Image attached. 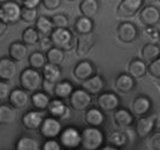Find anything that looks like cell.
Here are the masks:
<instances>
[{
	"label": "cell",
	"mask_w": 160,
	"mask_h": 150,
	"mask_svg": "<svg viewBox=\"0 0 160 150\" xmlns=\"http://www.w3.org/2000/svg\"><path fill=\"white\" fill-rule=\"evenodd\" d=\"M81 147L84 150H100L104 147L105 135L100 128L88 126L82 131Z\"/></svg>",
	"instance_id": "cell-1"
},
{
	"label": "cell",
	"mask_w": 160,
	"mask_h": 150,
	"mask_svg": "<svg viewBox=\"0 0 160 150\" xmlns=\"http://www.w3.org/2000/svg\"><path fill=\"white\" fill-rule=\"evenodd\" d=\"M20 84L23 90L27 92H37L39 91V88L43 85V75L39 70H32V68H26L20 74Z\"/></svg>",
	"instance_id": "cell-2"
},
{
	"label": "cell",
	"mask_w": 160,
	"mask_h": 150,
	"mask_svg": "<svg viewBox=\"0 0 160 150\" xmlns=\"http://www.w3.org/2000/svg\"><path fill=\"white\" fill-rule=\"evenodd\" d=\"M50 38L53 46L62 51H72L76 48V37L69 29H54Z\"/></svg>",
	"instance_id": "cell-3"
},
{
	"label": "cell",
	"mask_w": 160,
	"mask_h": 150,
	"mask_svg": "<svg viewBox=\"0 0 160 150\" xmlns=\"http://www.w3.org/2000/svg\"><path fill=\"white\" fill-rule=\"evenodd\" d=\"M59 142L66 149L76 150L82 143V134L73 126L66 127L59 136Z\"/></svg>",
	"instance_id": "cell-4"
},
{
	"label": "cell",
	"mask_w": 160,
	"mask_h": 150,
	"mask_svg": "<svg viewBox=\"0 0 160 150\" xmlns=\"http://www.w3.org/2000/svg\"><path fill=\"white\" fill-rule=\"evenodd\" d=\"M1 5V20L7 24H15L21 20L22 6L16 1H4Z\"/></svg>",
	"instance_id": "cell-5"
},
{
	"label": "cell",
	"mask_w": 160,
	"mask_h": 150,
	"mask_svg": "<svg viewBox=\"0 0 160 150\" xmlns=\"http://www.w3.org/2000/svg\"><path fill=\"white\" fill-rule=\"evenodd\" d=\"M143 5L144 0H121L117 8V18H132L144 7Z\"/></svg>",
	"instance_id": "cell-6"
},
{
	"label": "cell",
	"mask_w": 160,
	"mask_h": 150,
	"mask_svg": "<svg viewBox=\"0 0 160 150\" xmlns=\"http://www.w3.org/2000/svg\"><path fill=\"white\" fill-rule=\"evenodd\" d=\"M92 97L84 89L77 88L69 97V105L75 111H87L91 107Z\"/></svg>",
	"instance_id": "cell-7"
},
{
	"label": "cell",
	"mask_w": 160,
	"mask_h": 150,
	"mask_svg": "<svg viewBox=\"0 0 160 150\" xmlns=\"http://www.w3.org/2000/svg\"><path fill=\"white\" fill-rule=\"evenodd\" d=\"M121 105L120 97L112 91H104L97 97V107L102 112H114Z\"/></svg>",
	"instance_id": "cell-8"
},
{
	"label": "cell",
	"mask_w": 160,
	"mask_h": 150,
	"mask_svg": "<svg viewBox=\"0 0 160 150\" xmlns=\"http://www.w3.org/2000/svg\"><path fill=\"white\" fill-rule=\"evenodd\" d=\"M42 136L46 140H55L62 132V126L59 119L53 117H46L39 128Z\"/></svg>",
	"instance_id": "cell-9"
},
{
	"label": "cell",
	"mask_w": 160,
	"mask_h": 150,
	"mask_svg": "<svg viewBox=\"0 0 160 150\" xmlns=\"http://www.w3.org/2000/svg\"><path fill=\"white\" fill-rule=\"evenodd\" d=\"M138 36V29L134 23L130 21H122L117 27V37L118 39L124 43L130 44Z\"/></svg>",
	"instance_id": "cell-10"
},
{
	"label": "cell",
	"mask_w": 160,
	"mask_h": 150,
	"mask_svg": "<svg viewBox=\"0 0 160 150\" xmlns=\"http://www.w3.org/2000/svg\"><path fill=\"white\" fill-rule=\"evenodd\" d=\"M157 114H149L145 117L139 118L135 124V133L139 139H145L152 134L153 129L156 127Z\"/></svg>",
	"instance_id": "cell-11"
},
{
	"label": "cell",
	"mask_w": 160,
	"mask_h": 150,
	"mask_svg": "<svg viewBox=\"0 0 160 150\" xmlns=\"http://www.w3.org/2000/svg\"><path fill=\"white\" fill-rule=\"evenodd\" d=\"M96 45V36L93 33L88 35H77L75 52L80 58H85Z\"/></svg>",
	"instance_id": "cell-12"
},
{
	"label": "cell",
	"mask_w": 160,
	"mask_h": 150,
	"mask_svg": "<svg viewBox=\"0 0 160 150\" xmlns=\"http://www.w3.org/2000/svg\"><path fill=\"white\" fill-rule=\"evenodd\" d=\"M152 110V101L146 95H137L131 103V113L142 118L149 116Z\"/></svg>",
	"instance_id": "cell-13"
},
{
	"label": "cell",
	"mask_w": 160,
	"mask_h": 150,
	"mask_svg": "<svg viewBox=\"0 0 160 150\" xmlns=\"http://www.w3.org/2000/svg\"><path fill=\"white\" fill-rule=\"evenodd\" d=\"M74 76L78 81H87L97 75V68L90 60H81L75 65L73 70Z\"/></svg>",
	"instance_id": "cell-14"
},
{
	"label": "cell",
	"mask_w": 160,
	"mask_h": 150,
	"mask_svg": "<svg viewBox=\"0 0 160 150\" xmlns=\"http://www.w3.org/2000/svg\"><path fill=\"white\" fill-rule=\"evenodd\" d=\"M138 15L139 21L145 27H156L160 22V9L153 5L144 6Z\"/></svg>",
	"instance_id": "cell-15"
},
{
	"label": "cell",
	"mask_w": 160,
	"mask_h": 150,
	"mask_svg": "<svg viewBox=\"0 0 160 150\" xmlns=\"http://www.w3.org/2000/svg\"><path fill=\"white\" fill-rule=\"evenodd\" d=\"M44 119H45L44 114L40 111L30 110L27 111L26 113L22 116L21 122L23 125V127L28 131H37L40 128Z\"/></svg>",
	"instance_id": "cell-16"
},
{
	"label": "cell",
	"mask_w": 160,
	"mask_h": 150,
	"mask_svg": "<svg viewBox=\"0 0 160 150\" xmlns=\"http://www.w3.org/2000/svg\"><path fill=\"white\" fill-rule=\"evenodd\" d=\"M30 102L29 94L23 90L22 88H14L12 89L8 103L12 107H14L15 110H20V109H24Z\"/></svg>",
	"instance_id": "cell-17"
},
{
	"label": "cell",
	"mask_w": 160,
	"mask_h": 150,
	"mask_svg": "<svg viewBox=\"0 0 160 150\" xmlns=\"http://www.w3.org/2000/svg\"><path fill=\"white\" fill-rule=\"evenodd\" d=\"M106 87V81L102 75H95L89 80L82 82V89H84L88 94L92 95H100L102 92H104L102 90Z\"/></svg>",
	"instance_id": "cell-18"
},
{
	"label": "cell",
	"mask_w": 160,
	"mask_h": 150,
	"mask_svg": "<svg viewBox=\"0 0 160 150\" xmlns=\"http://www.w3.org/2000/svg\"><path fill=\"white\" fill-rule=\"evenodd\" d=\"M18 73V66L14 60H12L9 57H2L0 58V80L11 81Z\"/></svg>",
	"instance_id": "cell-19"
},
{
	"label": "cell",
	"mask_w": 160,
	"mask_h": 150,
	"mask_svg": "<svg viewBox=\"0 0 160 150\" xmlns=\"http://www.w3.org/2000/svg\"><path fill=\"white\" fill-rule=\"evenodd\" d=\"M48 111L50 113V117L57 118V119H65L69 117V107L66 105L62 99L53 98L48 104Z\"/></svg>",
	"instance_id": "cell-20"
},
{
	"label": "cell",
	"mask_w": 160,
	"mask_h": 150,
	"mask_svg": "<svg viewBox=\"0 0 160 150\" xmlns=\"http://www.w3.org/2000/svg\"><path fill=\"white\" fill-rule=\"evenodd\" d=\"M85 122L90 127H100L106 121V116L99 107L97 106H91L89 110L85 111L84 116Z\"/></svg>",
	"instance_id": "cell-21"
},
{
	"label": "cell",
	"mask_w": 160,
	"mask_h": 150,
	"mask_svg": "<svg viewBox=\"0 0 160 150\" xmlns=\"http://www.w3.org/2000/svg\"><path fill=\"white\" fill-rule=\"evenodd\" d=\"M114 87L117 89V91L121 94H128L135 89V79L131 77L128 73H121L115 79Z\"/></svg>",
	"instance_id": "cell-22"
},
{
	"label": "cell",
	"mask_w": 160,
	"mask_h": 150,
	"mask_svg": "<svg viewBox=\"0 0 160 150\" xmlns=\"http://www.w3.org/2000/svg\"><path fill=\"white\" fill-rule=\"evenodd\" d=\"M113 120L119 127H129V126H132V124H134L135 116L128 109L119 107L117 111H114Z\"/></svg>",
	"instance_id": "cell-23"
},
{
	"label": "cell",
	"mask_w": 160,
	"mask_h": 150,
	"mask_svg": "<svg viewBox=\"0 0 160 150\" xmlns=\"http://www.w3.org/2000/svg\"><path fill=\"white\" fill-rule=\"evenodd\" d=\"M8 54L9 58L15 62L22 61L28 57V46L24 43H22V40L13 42L8 48Z\"/></svg>",
	"instance_id": "cell-24"
},
{
	"label": "cell",
	"mask_w": 160,
	"mask_h": 150,
	"mask_svg": "<svg viewBox=\"0 0 160 150\" xmlns=\"http://www.w3.org/2000/svg\"><path fill=\"white\" fill-rule=\"evenodd\" d=\"M42 75H43V81L51 84H57L61 81V70L59 66L52 65V64H46L45 67L42 70Z\"/></svg>",
	"instance_id": "cell-25"
},
{
	"label": "cell",
	"mask_w": 160,
	"mask_h": 150,
	"mask_svg": "<svg viewBox=\"0 0 160 150\" xmlns=\"http://www.w3.org/2000/svg\"><path fill=\"white\" fill-rule=\"evenodd\" d=\"M148 72V66L142 59L134 58L128 64V74L134 79H142Z\"/></svg>",
	"instance_id": "cell-26"
},
{
	"label": "cell",
	"mask_w": 160,
	"mask_h": 150,
	"mask_svg": "<svg viewBox=\"0 0 160 150\" xmlns=\"http://www.w3.org/2000/svg\"><path fill=\"white\" fill-rule=\"evenodd\" d=\"M30 102L37 111L48 110V104L51 102V96L44 91L33 92L32 95L30 96Z\"/></svg>",
	"instance_id": "cell-27"
},
{
	"label": "cell",
	"mask_w": 160,
	"mask_h": 150,
	"mask_svg": "<svg viewBox=\"0 0 160 150\" xmlns=\"http://www.w3.org/2000/svg\"><path fill=\"white\" fill-rule=\"evenodd\" d=\"M15 150H42L36 137L28 135L20 136L15 143Z\"/></svg>",
	"instance_id": "cell-28"
},
{
	"label": "cell",
	"mask_w": 160,
	"mask_h": 150,
	"mask_svg": "<svg viewBox=\"0 0 160 150\" xmlns=\"http://www.w3.org/2000/svg\"><path fill=\"white\" fill-rule=\"evenodd\" d=\"M75 88H74L73 83L68 80H61L60 82L55 84L54 88V96L59 99H65L69 98L72 94L74 92Z\"/></svg>",
	"instance_id": "cell-29"
},
{
	"label": "cell",
	"mask_w": 160,
	"mask_h": 150,
	"mask_svg": "<svg viewBox=\"0 0 160 150\" xmlns=\"http://www.w3.org/2000/svg\"><path fill=\"white\" fill-rule=\"evenodd\" d=\"M141 55H142L143 61L152 62L156 59L160 57V46L158 44H152V43H146L143 45L141 49Z\"/></svg>",
	"instance_id": "cell-30"
},
{
	"label": "cell",
	"mask_w": 160,
	"mask_h": 150,
	"mask_svg": "<svg viewBox=\"0 0 160 150\" xmlns=\"http://www.w3.org/2000/svg\"><path fill=\"white\" fill-rule=\"evenodd\" d=\"M95 28V23L92 21V18H84V16H80L76 18L75 24H74V29L77 33V35H88L93 31Z\"/></svg>",
	"instance_id": "cell-31"
},
{
	"label": "cell",
	"mask_w": 160,
	"mask_h": 150,
	"mask_svg": "<svg viewBox=\"0 0 160 150\" xmlns=\"http://www.w3.org/2000/svg\"><path fill=\"white\" fill-rule=\"evenodd\" d=\"M80 12L84 18H92L99 9V3L97 0H82L80 3Z\"/></svg>",
	"instance_id": "cell-32"
},
{
	"label": "cell",
	"mask_w": 160,
	"mask_h": 150,
	"mask_svg": "<svg viewBox=\"0 0 160 150\" xmlns=\"http://www.w3.org/2000/svg\"><path fill=\"white\" fill-rule=\"evenodd\" d=\"M35 24H36L37 31L39 34H42L44 37H50L55 29L51 21V18H48V16H44V15L38 16Z\"/></svg>",
	"instance_id": "cell-33"
},
{
	"label": "cell",
	"mask_w": 160,
	"mask_h": 150,
	"mask_svg": "<svg viewBox=\"0 0 160 150\" xmlns=\"http://www.w3.org/2000/svg\"><path fill=\"white\" fill-rule=\"evenodd\" d=\"M16 110L9 104H0V125H11L16 120Z\"/></svg>",
	"instance_id": "cell-34"
},
{
	"label": "cell",
	"mask_w": 160,
	"mask_h": 150,
	"mask_svg": "<svg viewBox=\"0 0 160 150\" xmlns=\"http://www.w3.org/2000/svg\"><path fill=\"white\" fill-rule=\"evenodd\" d=\"M28 62H29L30 68L39 70L45 67V65L48 64V60H46V55L42 51H33L28 57Z\"/></svg>",
	"instance_id": "cell-35"
},
{
	"label": "cell",
	"mask_w": 160,
	"mask_h": 150,
	"mask_svg": "<svg viewBox=\"0 0 160 150\" xmlns=\"http://www.w3.org/2000/svg\"><path fill=\"white\" fill-rule=\"evenodd\" d=\"M107 141H108L109 146H113L120 149L122 147H126L128 143V136L126 133L121 132V131H114L108 135L107 137Z\"/></svg>",
	"instance_id": "cell-36"
},
{
	"label": "cell",
	"mask_w": 160,
	"mask_h": 150,
	"mask_svg": "<svg viewBox=\"0 0 160 150\" xmlns=\"http://www.w3.org/2000/svg\"><path fill=\"white\" fill-rule=\"evenodd\" d=\"M39 33L33 27H28L22 33V43L26 45H35L39 42Z\"/></svg>",
	"instance_id": "cell-37"
},
{
	"label": "cell",
	"mask_w": 160,
	"mask_h": 150,
	"mask_svg": "<svg viewBox=\"0 0 160 150\" xmlns=\"http://www.w3.org/2000/svg\"><path fill=\"white\" fill-rule=\"evenodd\" d=\"M46 60H48V64H52V65H55V66H60L63 60H65V51H62L58 48H53L50 50V51L46 52Z\"/></svg>",
	"instance_id": "cell-38"
},
{
	"label": "cell",
	"mask_w": 160,
	"mask_h": 150,
	"mask_svg": "<svg viewBox=\"0 0 160 150\" xmlns=\"http://www.w3.org/2000/svg\"><path fill=\"white\" fill-rule=\"evenodd\" d=\"M51 21L55 29H68V27H69V18L63 13L52 15Z\"/></svg>",
	"instance_id": "cell-39"
},
{
	"label": "cell",
	"mask_w": 160,
	"mask_h": 150,
	"mask_svg": "<svg viewBox=\"0 0 160 150\" xmlns=\"http://www.w3.org/2000/svg\"><path fill=\"white\" fill-rule=\"evenodd\" d=\"M143 33L150 43L158 44V42H160V30L157 29L156 27H145Z\"/></svg>",
	"instance_id": "cell-40"
},
{
	"label": "cell",
	"mask_w": 160,
	"mask_h": 150,
	"mask_svg": "<svg viewBox=\"0 0 160 150\" xmlns=\"http://www.w3.org/2000/svg\"><path fill=\"white\" fill-rule=\"evenodd\" d=\"M37 18H38V13L37 9H28V8H22L21 13V20L28 23H36Z\"/></svg>",
	"instance_id": "cell-41"
},
{
	"label": "cell",
	"mask_w": 160,
	"mask_h": 150,
	"mask_svg": "<svg viewBox=\"0 0 160 150\" xmlns=\"http://www.w3.org/2000/svg\"><path fill=\"white\" fill-rule=\"evenodd\" d=\"M148 72L150 73L151 76L160 80V57L156 59L154 61L150 62L149 66H148Z\"/></svg>",
	"instance_id": "cell-42"
},
{
	"label": "cell",
	"mask_w": 160,
	"mask_h": 150,
	"mask_svg": "<svg viewBox=\"0 0 160 150\" xmlns=\"http://www.w3.org/2000/svg\"><path fill=\"white\" fill-rule=\"evenodd\" d=\"M148 144L151 150H160V129L150 135Z\"/></svg>",
	"instance_id": "cell-43"
},
{
	"label": "cell",
	"mask_w": 160,
	"mask_h": 150,
	"mask_svg": "<svg viewBox=\"0 0 160 150\" xmlns=\"http://www.w3.org/2000/svg\"><path fill=\"white\" fill-rule=\"evenodd\" d=\"M11 91L12 89L9 83L6 81L0 80V101H6V99L9 98Z\"/></svg>",
	"instance_id": "cell-44"
},
{
	"label": "cell",
	"mask_w": 160,
	"mask_h": 150,
	"mask_svg": "<svg viewBox=\"0 0 160 150\" xmlns=\"http://www.w3.org/2000/svg\"><path fill=\"white\" fill-rule=\"evenodd\" d=\"M42 150H62V146L57 140H46L42 146Z\"/></svg>",
	"instance_id": "cell-45"
},
{
	"label": "cell",
	"mask_w": 160,
	"mask_h": 150,
	"mask_svg": "<svg viewBox=\"0 0 160 150\" xmlns=\"http://www.w3.org/2000/svg\"><path fill=\"white\" fill-rule=\"evenodd\" d=\"M38 44H39L40 51L48 52L53 48V43H52V40L50 37H42L39 39V42H38Z\"/></svg>",
	"instance_id": "cell-46"
},
{
	"label": "cell",
	"mask_w": 160,
	"mask_h": 150,
	"mask_svg": "<svg viewBox=\"0 0 160 150\" xmlns=\"http://www.w3.org/2000/svg\"><path fill=\"white\" fill-rule=\"evenodd\" d=\"M42 4L48 11H55V9H58L60 7L61 0H43Z\"/></svg>",
	"instance_id": "cell-47"
},
{
	"label": "cell",
	"mask_w": 160,
	"mask_h": 150,
	"mask_svg": "<svg viewBox=\"0 0 160 150\" xmlns=\"http://www.w3.org/2000/svg\"><path fill=\"white\" fill-rule=\"evenodd\" d=\"M22 8H28V9H37V7L42 4L40 0H23L21 1Z\"/></svg>",
	"instance_id": "cell-48"
},
{
	"label": "cell",
	"mask_w": 160,
	"mask_h": 150,
	"mask_svg": "<svg viewBox=\"0 0 160 150\" xmlns=\"http://www.w3.org/2000/svg\"><path fill=\"white\" fill-rule=\"evenodd\" d=\"M8 29V24L6 22H4L2 20H0V38L2 36H5V34Z\"/></svg>",
	"instance_id": "cell-49"
},
{
	"label": "cell",
	"mask_w": 160,
	"mask_h": 150,
	"mask_svg": "<svg viewBox=\"0 0 160 150\" xmlns=\"http://www.w3.org/2000/svg\"><path fill=\"white\" fill-rule=\"evenodd\" d=\"M100 150H120V149H118V148H115V147L113 146H109V144H105Z\"/></svg>",
	"instance_id": "cell-50"
},
{
	"label": "cell",
	"mask_w": 160,
	"mask_h": 150,
	"mask_svg": "<svg viewBox=\"0 0 160 150\" xmlns=\"http://www.w3.org/2000/svg\"><path fill=\"white\" fill-rule=\"evenodd\" d=\"M0 20H1V5H0Z\"/></svg>",
	"instance_id": "cell-51"
},
{
	"label": "cell",
	"mask_w": 160,
	"mask_h": 150,
	"mask_svg": "<svg viewBox=\"0 0 160 150\" xmlns=\"http://www.w3.org/2000/svg\"><path fill=\"white\" fill-rule=\"evenodd\" d=\"M158 126H159V129H160V120H159V124H158Z\"/></svg>",
	"instance_id": "cell-52"
},
{
	"label": "cell",
	"mask_w": 160,
	"mask_h": 150,
	"mask_svg": "<svg viewBox=\"0 0 160 150\" xmlns=\"http://www.w3.org/2000/svg\"><path fill=\"white\" fill-rule=\"evenodd\" d=\"M158 87H159V89H160V82H159V83H158Z\"/></svg>",
	"instance_id": "cell-53"
},
{
	"label": "cell",
	"mask_w": 160,
	"mask_h": 150,
	"mask_svg": "<svg viewBox=\"0 0 160 150\" xmlns=\"http://www.w3.org/2000/svg\"><path fill=\"white\" fill-rule=\"evenodd\" d=\"M66 150H70V149H66Z\"/></svg>",
	"instance_id": "cell-54"
}]
</instances>
